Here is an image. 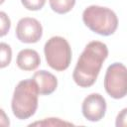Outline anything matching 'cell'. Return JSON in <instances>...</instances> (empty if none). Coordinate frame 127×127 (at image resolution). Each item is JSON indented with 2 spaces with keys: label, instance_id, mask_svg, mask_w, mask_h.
Segmentation results:
<instances>
[{
  "label": "cell",
  "instance_id": "1",
  "mask_svg": "<svg viewBox=\"0 0 127 127\" xmlns=\"http://www.w3.org/2000/svg\"><path fill=\"white\" fill-rule=\"evenodd\" d=\"M108 56L107 46L99 41L89 42L80 54L72 72L74 82L80 87L94 84L103 62Z\"/></svg>",
  "mask_w": 127,
  "mask_h": 127
},
{
  "label": "cell",
  "instance_id": "2",
  "mask_svg": "<svg viewBox=\"0 0 127 127\" xmlns=\"http://www.w3.org/2000/svg\"><path fill=\"white\" fill-rule=\"evenodd\" d=\"M38 96L39 91L32 78L19 81L14 89L11 102L13 114L20 120L32 117L38 108Z\"/></svg>",
  "mask_w": 127,
  "mask_h": 127
},
{
  "label": "cell",
  "instance_id": "3",
  "mask_svg": "<svg viewBox=\"0 0 127 127\" xmlns=\"http://www.w3.org/2000/svg\"><path fill=\"white\" fill-rule=\"evenodd\" d=\"M84 25L92 32L101 36H110L115 33L118 27L116 14L107 7L91 5L82 13Z\"/></svg>",
  "mask_w": 127,
  "mask_h": 127
},
{
  "label": "cell",
  "instance_id": "4",
  "mask_svg": "<svg viewBox=\"0 0 127 127\" xmlns=\"http://www.w3.org/2000/svg\"><path fill=\"white\" fill-rule=\"evenodd\" d=\"M47 64L57 71L65 70L71 62V48L68 42L60 36L49 39L44 47Z\"/></svg>",
  "mask_w": 127,
  "mask_h": 127
},
{
  "label": "cell",
  "instance_id": "5",
  "mask_svg": "<svg viewBox=\"0 0 127 127\" xmlns=\"http://www.w3.org/2000/svg\"><path fill=\"white\" fill-rule=\"evenodd\" d=\"M105 91L114 99L125 97L127 93V69L121 63L111 64L104 76Z\"/></svg>",
  "mask_w": 127,
  "mask_h": 127
},
{
  "label": "cell",
  "instance_id": "6",
  "mask_svg": "<svg viewBox=\"0 0 127 127\" xmlns=\"http://www.w3.org/2000/svg\"><path fill=\"white\" fill-rule=\"evenodd\" d=\"M43 36V27L41 23L31 17L20 19L16 26L17 39L26 44H34L41 40Z\"/></svg>",
  "mask_w": 127,
  "mask_h": 127
},
{
  "label": "cell",
  "instance_id": "7",
  "mask_svg": "<svg viewBox=\"0 0 127 127\" xmlns=\"http://www.w3.org/2000/svg\"><path fill=\"white\" fill-rule=\"evenodd\" d=\"M106 100L99 93H90L82 101L81 111L85 119L91 122L101 120L106 113Z\"/></svg>",
  "mask_w": 127,
  "mask_h": 127
},
{
  "label": "cell",
  "instance_id": "8",
  "mask_svg": "<svg viewBox=\"0 0 127 127\" xmlns=\"http://www.w3.org/2000/svg\"><path fill=\"white\" fill-rule=\"evenodd\" d=\"M32 79L35 81L39 94L41 95H50L57 89L58 79L53 73L48 70L42 69L36 71Z\"/></svg>",
  "mask_w": 127,
  "mask_h": 127
},
{
  "label": "cell",
  "instance_id": "9",
  "mask_svg": "<svg viewBox=\"0 0 127 127\" xmlns=\"http://www.w3.org/2000/svg\"><path fill=\"white\" fill-rule=\"evenodd\" d=\"M20 69L25 71L35 70L41 64V58L37 51L32 49H24L19 52L16 60Z\"/></svg>",
  "mask_w": 127,
  "mask_h": 127
},
{
  "label": "cell",
  "instance_id": "10",
  "mask_svg": "<svg viewBox=\"0 0 127 127\" xmlns=\"http://www.w3.org/2000/svg\"><path fill=\"white\" fill-rule=\"evenodd\" d=\"M76 0H50L52 10L58 14L68 13L75 5Z\"/></svg>",
  "mask_w": 127,
  "mask_h": 127
},
{
  "label": "cell",
  "instance_id": "11",
  "mask_svg": "<svg viewBox=\"0 0 127 127\" xmlns=\"http://www.w3.org/2000/svg\"><path fill=\"white\" fill-rule=\"evenodd\" d=\"M12 60V49L6 43H0V68L8 66Z\"/></svg>",
  "mask_w": 127,
  "mask_h": 127
},
{
  "label": "cell",
  "instance_id": "12",
  "mask_svg": "<svg viewBox=\"0 0 127 127\" xmlns=\"http://www.w3.org/2000/svg\"><path fill=\"white\" fill-rule=\"evenodd\" d=\"M62 125H72L69 122L61 120L60 118H46L43 121L31 123L29 126H62Z\"/></svg>",
  "mask_w": 127,
  "mask_h": 127
},
{
  "label": "cell",
  "instance_id": "13",
  "mask_svg": "<svg viewBox=\"0 0 127 127\" xmlns=\"http://www.w3.org/2000/svg\"><path fill=\"white\" fill-rule=\"evenodd\" d=\"M10 28H11V20L9 16L5 12L0 11V37L6 36Z\"/></svg>",
  "mask_w": 127,
  "mask_h": 127
},
{
  "label": "cell",
  "instance_id": "14",
  "mask_svg": "<svg viewBox=\"0 0 127 127\" xmlns=\"http://www.w3.org/2000/svg\"><path fill=\"white\" fill-rule=\"evenodd\" d=\"M22 5L30 11H38L41 10L45 4L46 0H21Z\"/></svg>",
  "mask_w": 127,
  "mask_h": 127
},
{
  "label": "cell",
  "instance_id": "15",
  "mask_svg": "<svg viewBox=\"0 0 127 127\" xmlns=\"http://www.w3.org/2000/svg\"><path fill=\"white\" fill-rule=\"evenodd\" d=\"M10 125V120L8 118V116L6 115L5 111L0 108V126L2 127H8Z\"/></svg>",
  "mask_w": 127,
  "mask_h": 127
},
{
  "label": "cell",
  "instance_id": "16",
  "mask_svg": "<svg viewBox=\"0 0 127 127\" xmlns=\"http://www.w3.org/2000/svg\"><path fill=\"white\" fill-rule=\"evenodd\" d=\"M4 2H5V0H0V5H1V4H3Z\"/></svg>",
  "mask_w": 127,
  "mask_h": 127
}]
</instances>
